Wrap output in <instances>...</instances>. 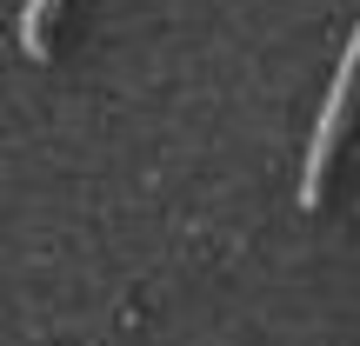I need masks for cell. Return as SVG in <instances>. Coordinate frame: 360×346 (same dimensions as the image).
Masks as SVG:
<instances>
[{
  "label": "cell",
  "mask_w": 360,
  "mask_h": 346,
  "mask_svg": "<svg viewBox=\"0 0 360 346\" xmlns=\"http://www.w3.org/2000/svg\"><path fill=\"white\" fill-rule=\"evenodd\" d=\"M354 93H360V27L347 34V47H340V67H334V80H327L321 120H314V133H307V160H300V206H321V187H327V173H334L340 140H347Z\"/></svg>",
  "instance_id": "obj_1"
},
{
  "label": "cell",
  "mask_w": 360,
  "mask_h": 346,
  "mask_svg": "<svg viewBox=\"0 0 360 346\" xmlns=\"http://www.w3.org/2000/svg\"><path fill=\"white\" fill-rule=\"evenodd\" d=\"M60 7H67V0H27V7H20V47H27V60H47V53H53L47 27H53Z\"/></svg>",
  "instance_id": "obj_2"
}]
</instances>
